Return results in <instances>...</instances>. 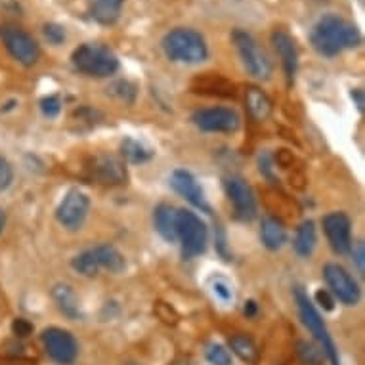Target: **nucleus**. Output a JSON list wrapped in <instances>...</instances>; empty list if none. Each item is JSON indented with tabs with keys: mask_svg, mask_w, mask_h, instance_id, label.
Returning <instances> with one entry per match:
<instances>
[{
	"mask_svg": "<svg viewBox=\"0 0 365 365\" xmlns=\"http://www.w3.org/2000/svg\"><path fill=\"white\" fill-rule=\"evenodd\" d=\"M12 182H14V167L6 157L0 155V191L8 189Z\"/></svg>",
	"mask_w": 365,
	"mask_h": 365,
	"instance_id": "nucleus-32",
	"label": "nucleus"
},
{
	"mask_svg": "<svg viewBox=\"0 0 365 365\" xmlns=\"http://www.w3.org/2000/svg\"><path fill=\"white\" fill-rule=\"evenodd\" d=\"M224 189L228 196L229 203L233 205V214L241 222L255 220L258 214V205L253 187L247 184V180L241 176H226L224 178Z\"/></svg>",
	"mask_w": 365,
	"mask_h": 365,
	"instance_id": "nucleus-9",
	"label": "nucleus"
},
{
	"mask_svg": "<svg viewBox=\"0 0 365 365\" xmlns=\"http://www.w3.org/2000/svg\"><path fill=\"white\" fill-rule=\"evenodd\" d=\"M161 48L170 61L186 63V65H197L209 58V44L205 41V36L189 27L170 29L163 36Z\"/></svg>",
	"mask_w": 365,
	"mask_h": 365,
	"instance_id": "nucleus-2",
	"label": "nucleus"
},
{
	"mask_svg": "<svg viewBox=\"0 0 365 365\" xmlns=\"http://www.w3.org/2000/svg\"><path fill=\"white\" fill-rule=\"evenodd\" d=\"M297 356L304 365H323V352L310 340H297Z\"/></svg>",
	"mask_w": 365,
	"mask_h": 365,
	"instance_id": "nucleus-28",
	"label": "nucleus"
},
{
	"mask_svg": "<svg viewBox=\"0 0 365 365\" xmlns=\"http://www.w3.org/2000/svg\"><path fill=\"white\" fill-rule=\"evenodd\" d=\"M125 0H88V16L100 25H113L121 17Z\"/></svg>",
	"mask_w": 365,
	"mask_h": 365,
	"instance_id": "nucleus-20",
	"label": "nucleus"
},
{
	"mask_svg": "<svg viewBox=\"0 0 365 365\" xmlns=\"http://www.w3.org/2000/svg\"><path fill=\"white\" fill-rule=\"evenodd\" d=\"M323 278L329 287V293L337 298L339 302L346 306H356L359 302V285L352 278V273L342 268L340 264L329 262L323 266Z\"/></svg>",
	"mask_w": 365,
	"mask_h": 365,
	"instance_id": "nucleus-10",
	"label": "nucleus"
},
{
	"mask_svg": "<svg viewBox=\"0 0 365 365\" xmlns=\"http://www.w3.org/2000/svg\"><path fill=\"white\" fill-rule=\"evenodd\" d=\"M170 365H191V362L186 359V357H178V359H174Z\"/></svg>",
	"mask_w": 365,
	"mask_h": 365,
	"instance_id": "nucleus-40",
	"label": "nucleus"
},
{
	"mask_svg": "<svg viewBox=\"0 0 365 365\" xmlns=\"http://www.w3.org/2000/svg\"><path fill=\"white\" fill-rule=\"evenodd\" d=\"M94 255H96V260H98V266L100 270H105V272L111 273H121L125 268H127V260L121 253L117 247L110 245V243H102V245L92 247Z\"/></svg>",
	"mask_w": 365,
	"mask_h": 365,
	"instance_id": "nucleus-22",
	"label": "nucleus"
},
{
	"mask_svg": "<svg viewBox=\"0 0 365 365\" xmlns=\"http://www.w3.org/2000/svg\"><path fill=\"white\" fill-rule=\"evenodd\" d=\"M243 314L247 317H255L258 314V304H256V300H247L245 306H243Z\"/></svg>",
	"mask_w": 365,
	"mask_h": 365,
	"instance_id": "nucleus-39",
	"label": "nucleus"
},
{
	"mask_svg": "<svg viewBox=\"0 0 365 365\" xmlns=\"http://www.w3.org/2000/svg\"><path fill=\"white\" fill-rule=\"evenodd\" d=\"M350 98L354 100V103H356V107L359 113H364L365 110V94L362 88H354L352 92H350Z\"/></svg>",
	"mask_w": 365,
	"mask_h": 365,
	"instance_id": "nucleus-38",
	"label": "nucleus"
},
{
	"mask_svg": "<svg viewBox=\"0 0 365 365\" xmlns=\"http://www.w3.org/2000/svg\"><path fill=\"white\" fill-rule=\"evenodd\" d=\"M229 350L245 364H256L258 359V348L256 342L247 333H233L228 340Z\"/></svg>",
	"mask_w": 365,
	"mask_h": 365,
	"instance_id": "nucleus-25",
	"label": "nucleus"
},
{
	"mask_svg": "<svg viewBox=\"0 0 365 365\" xmlns=\"http://www.w3.org/2000/svg\"><path fill=\"white\" fill-rule=\"evenodd\" d=\"M191 121L201 132L211 134H233L238 132L241 119L231 107H207L197 110L191 115Z\"/></svg>",
	"mask_w": 365,
	"mask_h": 365,
	"instance_id": "nucleus-11",
	"label": "nucleus"
},
{
	"mask_svg": "<svg viewBox=\"0 0 365 365\" xmlns=\"http://www.w3.org/2000/svg\"><path fill=\"white\" fill-rule=\"evenodd\" d=\"M310 43L323 58H335L344 50H352L362 44V33L354 23L337 14H327L317 19L310 33Z\"/></svg>",
	"mask_w": 365,
	"mask_h": 365,
	"instance_id": "nucleus-1",
	"label": "nucleus"
},
{
	"mask_svg": "<svg viewBox=\"0 0 365 365\" xmlns=\"http://www.w3.org/2000/svg\"><path fill=\"white\" fill-rule=\"evenodd\" d=\"M260 239L262 245L270 251H278L287 243V229L275 216H264L260 222Z\"/></svg>",
	"mask_w": 365,
	"mask_h": 365,
	"instance_id": "nucleus-21",
	"label": "nucleus"
},
{
	"mask_svg": "<svg viewBox=\"0 0 365 365\" xmlns=\"http://www.w3.org/2000/svg\"><path fill=\"white\" fill-rule=\"evenodd\" d=\"M350 253H352V258H354V264L357 266V272L364 273L365 272V247L362 241H357V243H352V249H350Z\"/></svg>",
	"mask_w": 365,
	"mask_h": 365,
	"instance_id": "nucleus-37",
	"label": "nucleus"
},
{
	"mask_svg": "<svg viewBox=\"0 0 365 365\" xmlns=\"http://www.w3.org/2000/svg\"><path fill=\"white\" fill-rule=\"evenodd\" d=\"M231 43L238 50V56L247 73L255 76L258 81H268L272 76V61L268 60L266 52L260 48L253 34L245 29H233L231 33Z\"/></svg>",
	"mask_w": 365,
	"mask_h": 365,
	"instance_id": "nucleus-5",
	"label": "nucleus"
},
{
	"mask_svg": "<svg viewBox=\"0 0 365 365\" xmlns=\"http://www.w3.org/2000/svg\"><path fill=\"white\" fill-rule=\"evenodd\" d=\"M213 291L214 295L220 298V300H224V302L233 300V291H231V287H229V283L226 280H214Z\"/></svg>",
	"mask_w": 365,
	"mask_h": 365,
	"instance_id": "nucleus-35",
	"label": "nucleus"
},
{
	"mask_svg": "<svg viewBox=\"0 0 365 365\" xmlns=\"http://www.w3.org/2000/svg\"><path fill=\"white\" fill-rule=\"evenodd\" d=\"M317 243V233H315V224L312 220H304L297 228L295 239H293V249L300 258L312 256Z\"/></svg>",
	"mask_w": 365,
	"mask_h": 365,
	"instance_id": "nucleus-24",
	"label": "nucleus"
},
{
	"mask_svg": "<svg viewBox=\"0 0 365 365\" xmlns=\"http://www.w3.org/2000/svg\"><path fill=\"white\" fill-rule=\"evenodd\" d=\"M170 186H172V189H174L180 197H184L187 203L194 205L201 213H213V211H211V205L207 203V199H205L203 189H201L199 182H197L196 176H194L191 172H187V170L184 169L174 170L172 176H170Z\"/></svg>",
	"mask_w": 365,
	"mask_h": 365,
	"instance_id": "nucleus-15",
	"label": "nucleus"
},
{
	"mask_svg": "<svg viewBox=\"0 0 365 365\" xmlns=\"http://www.w3.org/2000/svg\"><path fill=\"white\" fill-rule=\"evenodd\" d=\"M121 155L130 165H142V163H147L152 159L153 152L134 138H125L121 144Z\"/></svg>",
	"mask_w": 365,
	"mask_h": 365,
	"instance_id": "nucleus-26",
	"label": "nucleus"
},
{
	"mask_svg": "<svg viewBox=\"0 0 365 365\" xmlns=\"http://www.w3.org/2000/svg\"><path fill=\"white\" fill-rule=\"evenodd\" d=\"M176 218L178 209L169 203H161L153 211V226L167 243H176Z\"/></svg>",
	"mask_w": 365,
	"mask_h": 365,
	"instance_id": "nucleus-19",
	"label": "nucleus"
},
{
	"mask_svg": "<svg viewBox=\"0 0 365 365\" xmlns=\"http://www.w3.org/2000/svg\"><path fill=\"white\" fill-rule=\"evenodd\" d=\"M205 357L211 365H233L231 352L220 342H209L205 346Z\"/></svg>",
	"mask_w": 365,
	"mask_h": 365,
	"instance_id": "nucleus-29",
	"label": "nucleus"
},
{
	"mask_svg": "<svg viewBox=\"0 0 365 365\" xmlns=\"http://www.w3.org/2000/svg\"><path fill=\"white\" fill-rule=\"evenodd\" d=\"M4 226H6V214H4V211L0 209V233H2Z\"/></svg>",
	"mask_w": 365,
	"mask_h": 365,
	"instance_id": "nucleus-41",
	"label": "nucleus"
},
{
	"mask_svg": "<svg viewBox=\"0 0 365 365\" xmlns=\"http://www.w3.org/2000/svg\"><path fill=\"white\" fill-rule=\"evenodd\" d=\"M176 241H180L182 256L189 260L203 255L209 243V231L205 222L191 211H178L176 218Z\"/></svg>",
	"mask_w": 365,
	"mask_h": 365,
	"instance_id": "nucleus-7",
	"label": "nucleus"
},
{
	"mask_svg": "<svg viewBox=\"0 0 365 365\" xmlns=\"http://www.w3.org/2000/svg\"><path fill=\"white\" fill-rule=\"evenodd\" d=\"M71 266H73V270L76 273H81L85 278H94V275H98V272H100V266H98V260H96V255H94L92 249H86L83 253H79L71 260Z\"/></svg>",
	"mask_w": 365,
	"mask_h": 365,
	"instance_id": "nucleus-27",
	"label": "nucleus"
},
{
	"mask_svg": "<svg viewBox=\"0 0 365 365\" xmlns=\"http://www.w3.org/2000/svg\"><path fill=\"white\" fill-rule=\"evenodd\" d=\"M88 213H90V197L81 189H69L56 209V218L65 229L76 231L83 228Z\"/></svg>",
	"mask_w": 365,
	"mask_h": 365,
	"instance_id": "nucleus-12",
	"label": "nucleus"
},
{
	"mask_svg": "<svg viewBox=\"0 0 365 365\" xmlns=\"http://www.w3.org/2000/svg\"><path fill=\"white\" fill-rule=\"evenodd\" d=\"M323 231L337 255H348L352 249V220L344 213H329L323 218Z\"/></svg>",
	"mask_w": 365,
	"mask_h": 365,
	"instance_id": "nucleus-13",
	"label": "nucleus"
},
{
	"mask_svg": "<svg viewBox=\"0 0 365 365\" xmlns=\"http://www.w3.org/2000/svg\"><path fill=\"white\" fill-rule=\"evenodd\" d=\"M86 169L90 172V176L98 184H103V186H121V184L127 182V167H125V163L111 157V155L94 157Z\"/></svg>",
	"mask_w": 365,
	"mask_h": 365,
	"instance_id": "nucleus-14",
	"label": "nucleus"
},
{
	"mask_svg": "<svg viewBox=\"0 0 365 365\" xmlns=\"http://www.w3.org/2000/svg\"><path fill=\"white\" fill-rule=\"evenodd\" d=\"M41 111H43L44 117L48 119H56L61 113V100L60 96L52 94V96H44L41 100Z\"/></svg>",
	"mask_w": 365,
	"mask_h": 365,
	"instance_id": "nucleus-30",
	"label": "nucleus"
},
{
	"mask_svg": "<svg viewBox=\"0 0 365 365\" xmlns=\"http://www.w3.org/2000/svg\"><path fill=\"white\" fill-rule=\"evenodd\" d=\"M272 44L278 52V56H280L287 85L291 86L295 83V76H297L298 71V50L295 39L285 29H275L272 33Z\"/></svg>",
	"mask_w": 365,
	"mask_h": 365,
	"instance_id": "nucleus-16",
	"label": "nucleus"
},
{
	"mask_svg": "<svg viewBox=\"0 0 365 365\" xmlns=\"http://www.w3.org/2000/svg\"><path fill=\"white\" fill-rule=\"evenodd\" d=\"M295 300H297L300 320L304 323L306 329L312 333V337L320 342V348H322L323 356L329 359V364L331 365H340L339 350H337V344H335V340H333L331 333H329L327 325L323 322L322 314L317 312L315 304L310 300L308 293H306L302 287H297V289H295Z\"/></svg>",
	"mask_w": 365,
	"mask_h": 365,
	"instance_id": "nucleus-4",
	"label": "nucleus"
},
{
	"mask_svg": "<svg viewBox=\"0 0 365 365\" xmlns=\"http://www.w3.org/2000/svg\"><path fill=\"white\" fill-rule=\"evenodd\" d=\"M43 34L52 46H60V44L65 43V29L58 23H44Z\"/></svg>",
	"mask_w": 365,
	"mask_h": 365,
	"instance_id": "nucleus-31",
	"label": "nucleus"
},
{
	"mask_svg": "<svg viewBox=\"0 0 365 365\" xmlns=\"http://www.w3.org/2000/svg\"><path fill=\"white\" fill-rule=\"evenodd\" d=\"M71 63L81 75L107 79L119 71V58L110 46L100 43L79 44L71 54Z\"/></svg>",
	"mask_w": 365,
	"mask_h": 365,
	"instance_id": "nucleus-3",
	"label": "nucleus"
},
{
	"mask_svg": "<svg viewBox=\"0 0 365 365\" xmlns=\"http://www.w3.org/2000/svg\"><path fill=\"white\" fill-rule=\"evenodd\" d=\"M12 333L17 339H27L29 335H33V323L25 320V317H16L12 322Z\"/></svg>",
	"mask_w": 365,
	"mask_h": 365,
	"instance_id": "nucleus-33",
	"label": "nucleus"
},
{
	"mask_svg": "<svg viewBox=\"0 0 365 365\" xmlns=\"http://www.w3.org/2000/svg\"><path fill=\"white\" fill-rule=\"evenodd\" d=\"M245 103L249 115L258 123L266 121L273 111V102L270 100V96L264 92L260 86H247L245 88Z\"/></svg>",
	"mask_w": 365,
	"mask_h": 365,
	"instance_id": "nucleus-18",
	"label": "nucleus"
},
{
	"mask_svg": "<svg viewBox=\"0 0 365 365\" xmlns=\"http://www.w3.org/2000/svg\"><path fill=\"white\" fill-rule=\"evenodd\" d=\"M258 169H260V172H262L264 176L270 180V182L278 184V180L273 176V170H275V167H273V157L270 153H262V155L258 157Z\"/></svg>",
	"mask_w": 365,
	"mask_h": 365,
	"instance_id": "nucleus-34",
	"label": "nucleus"
},
{
	"mask_svg": "<svg viewBox=\"0 0 365 365\" xmlns=\"http://www.w3.org/2000/svg\"><path fill=\"white\" fill-rule=\"evenodd\" d=\"M314 300L315 304L320 306V308H323L325 312H333V310H335V297H333L327 289L317 291L314 295Z\"/></svg>",
	"mask_w": 365,
	"mask_h": 365,
	"instance_id": "nucleus-36",
	"label": "nucleus"
},
{
	"mask_svg": "<svg viewBox=\"0 0 365 365\" xmlns=\"http://www.w3.org/2000/svg\"><path fill=\"white\" fill-rule=\"evenodd\" d=\"M43 346L54 364L73 365L79 357V342L76 339L61 327H48L41 335Z\"/></svg>",
	"mask_w": 365,
	"mask_h": 365,
	"instance_id": "nucleus-8",
	"label": "nucleus"
},
{
	"mask_svg": "<svg viewBox=\"0 0 365 365\" xmlns=\"http://www.w3.org/2000/svg\"><path fill=\"white\" fill-rule=\"evenodd\" d=\"M191 92L205 94V96H218V98H233L236 86L226 76L218 73H201L191 81Z\"/></svg>",
	"mask_w": 365,
	"mask_h": 365,
	"instance_id": "nucleus-17",
	"label": "nucleus"
},
{
	"mask_svg": "<svg viewBox=\"0 0 365 365\" xmlns=\"http://www.w3.org/2000/svg\"><path fill=\"white\" fill-rule=\"evenodd\" d=\"M52 298L58 306L61 314L65 315L67 320H79L81 317V306H79V298H76L75 291L71 289L65 283H58L52 289Z\"/></svg>",
	"mask_w": 365,
	"mask_h": 365,
	"instance_id": "nucleus-23",
	"label": "nucleus"
},
{
	"mask_svg": "<svg viewBox=\"0 0 365 365\" xmlns=\"http://www.w3.org/2000/svg\"><path fill=\"white\" fill-rule=\"evenodd\" d=\"M0 43L23 67H33L41 60V46L31 33L16 23H0Z\"/></svg>",
	"mask_w": 365,
	"mask_h": 365,
	"instance_id": "nucleus-6",
	"label": "nucleus"
}]
</instances>
